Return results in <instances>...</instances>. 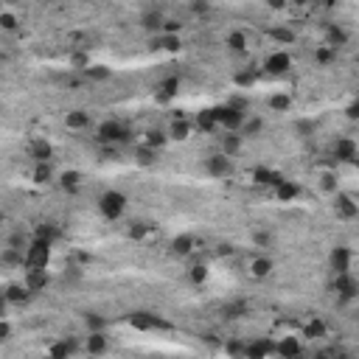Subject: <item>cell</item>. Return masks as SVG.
I'll use <instances>...</instances> for the list:
<instances>
[{
    "label": "cell",
    "mask_w": 359,
    "mask_h": 359,
    "mask_svg": "<svg viewBox=\"0 0 359 359\" xmlns=\"http://www.w3.org/2000/svg\"><path fill=\"white\" fill-rule=\"evenodd\" d=\"M0 26L6 28V31H11V28L17 26V23H14V17H11L9 11H3V14H0Z\"/></svg>",
    "instance_id": "47"
},
{
    "label": "cell",
    "mask_w": 359,
    "mask_h": 359,
    "mask_svg": "<svg viewBox=\"0 0 359 359\" xmlns=\"http://www.w3.org/2000/svg\"><path fill=\"white\" fill-rule=\"evenodd\" d=\"M278 354L280 359H298L300 357V345L295 337H286V340H280L278 342Z\"/></svg>",
    "instance_id": "14"
},
{
    "label": "cell",
    "mask_w": 359,
    "mask_h": 359,
    "mask_svg": "<svg viewBox=\"0 0 359 359\" xmlns=\"http://www.w3.org/2000/svg\"><path fill=\"white\" fill-rule=\"evenodd\" d=\"M6 300H9V303H26L28 289L26 286H9V289H6Z\"/></svg>",
    "instance_id": "30"
},
{
    "label": "cell",
    "mask_w": 359,
    "mask_h": 359,
    "mask_svg": "<svg viewBox=\"0 0 359 359\" xmlns=\"http://www.w3.org/2000/svg\"><path fill=\"white\" fill-rule=\"evenodd\" d=\"M70 62H73L76 68H84V70L90 68V59H87V56H84V53H73V59H70Z\"/></svg>",
    "instance_id": "48"
},
{
    "label": "cell",
    "mask_w": 359,
    "mask_h": 359,
    "mask_svg": "<svg viewBox=\"0 0 359 359\" xmlns=\"http://www.w3.org/2000/svg\"><path fill=\"white\" fill-rule=\"evenodd\" d=\"M334 289L340 292L342 298H354V295L359 292V286L348 278V275H337V280H334Z\"/></svg>",
    "instance_id": "16"
},
{
    "label": "cell",
    "mask_w": 359,
    "mask_h": 359,
    "mask_svg": "<svg viewBox=\"0 0 359 359\" xmlns=\"http://www.w3.org/2000/svg\"><path fill=\"white\" fill-rule=\"evenodd\" d=\"M275 194H278V199H295V197H298L300 194V188H298V183H292V180H286V183L283 185H278V188H275Z\"/></svg>",
    "instance_id": "23"
},
{
    "label": "cell",
    "mask_w": 359,
    "mask_h": 359,
    "mask_svg": "<svg viewBox=\"0 0 359 359\" xmlns=\"http://www.w3.org/2000/svg\"><path fill=\"white\" fill-rule=\"evenodd\" d=\"M143 26L149 28V31H160V28H163V17H160L158 11H152V14L143 17Z\"/></svg>",
    "instance_id": "36"
},
{
    "label": "cell",
    "mask_w": 359,
    "mask_h": 359,
    "mask_svg": "<svg viewBox=\"0 0 359 359\" xmlns=\"http://www.w3.org/2000/svg\"><path fill=\"white\" fill-rule=\"evenodd\" d=\"M270 34H272V40H278V42H295V31H292V28H272Z\"/></svg>",
    "instance_id": "33"
},
{
    "label": "cell",
    "mask_w": 359,
    "mask_h": 359,
    "mask_svg": "<svg viewBox=\"0 0 359 359\" xmlns=\"http://www.w3.org/2000/svg\"><path fill=\"white\" fill-rule=\"evenodd\" d=\"M197 126H199L202 132H213L219 123H216V118H213V110H202L199 115H197Z\"/></svg>",
    "instance_id": "19"
},
{
    "label": "cell",
    "mask_w": 359,
    "mask_h": 359,
    "mask_svg": "<svg viewBox=\"0 0 359 359\" xmlns=\"http://www.w3.org/2000/svg\"><path fill=\"white\" fill-rule=\"evenodd\" d=\"M87 79H110V70L101 68V65H96V68H87Z\"/></svg>",
    "instance_id": "42"
},
{
    "label": "cell",
    "mask_w": 359,
    "mask_h": 359,
    "mask_svg": "<svg viewBox=\"0 0 359 359\" xmlns=\"http://www.w3.org/2000/svg\"><path fill=\"white\" fill-rule=\"evenodd\" d=\"M205 278H208V270H205V267H199V264L191 267V280H194V283H202Z\"/></svg>",
    "instance_id": "46"
},
{
    "label": "cell",
    "mask_w": 359,
    "mask_h": 359,
    "mask_svg": "<svg viewBox=\"0 0 359 359\" xmlns=\"http://www.w3.org/2000/svg\"><path fill=\"white\" fill-rule=\"evenodd\" d=\"M34 177H37V183H48V180H51V168L45 166V163H40L37 171H34Z\"/></svg>",
    "instance_id": "45"
},
{
    "label": "cell",
    "mask_w": 359,
    "mask_h": 359,
    "mask_svg": "<svg viewBox=\"0 0 359 359\" xmlns=\"http://www.w3.org/2000/svg\"><path fill=\"white\" fill-rule=\"evenodd\" d=\"M171 250H174L177 255H188L194 250V239L191 236H177L174 244H171Z\"/></svg>",
    "instance_id": "27"
},
{
    "label": "cell",
    "mask_w": 359,
    "mask_h": 359,
    "mask_svg": "<svg viewBox=\"0 0 359 359\" xmlns=\"http://www.w3.org/2000/svg\"><path fill=\"white\" fill-rule=\"evenodd\" d=\"M48 286V275L45 270H34V272H26V289L28 292H40Z\"/></svg>",
    "instance_id": "13"
},
{
    "label": "cell",
    "mask_w": 359,
    "mask_h": 359,
    "mask_svg": "<svg viewBox=\"0 0 359 359\" xmlns=\"http://www.w3.org/2000/svg\"><path fill=\"white\" fill-rule=\"evenodd\" d=\"M357 65H359V56H357Z\"/></svg>",
    "instance_id": "58"
},
{
    "label": "cell",
    "mask_w": 359,
    "mask_h": 359,
    "mask_svg": "<svg viewBox=\"0 0 359 359\" xmlns=\"http://www.w3.org/2000/svg\"><path fill=\"white\" fill-rule=\"evenodd\" d=\"M98 205H101V213H104L107 219H118L123 213V208H126V197L118 191H107Z\"/></svg>",
    "instance_id": "2"
},
{
    "label": "cell",
    "mask_w": 359,
    "mask_h": 359,
    "mask_svg": "<svg viewBox=\"0 0 359 359\" xmlns=\"http://www.w3.org/2000/svg\"><path fill=\"white\" fill-rule=\"evenodd\" d=\"M48 255H51V244H45V241H34V244L26 250V272H34V270H45V264H48Z\"/></svg>",
    "instance_id": "1"
},
{
    "label": "cell",
    "mask_w": 359,
    "mask_h": 359,
    "mask_svg": "<svg viewBox=\"0 0 359 359\" xmlns=\"http://www.w3.org/2000/svg\"><path fill=\"white\" fill-rule=\"evenodd\" d=\"M53 239H56V228H53V225H40V228H37V241L51 244Z\"/></svg>",
    "instance_id": "32"
},
{
    "label": "cell",
    "mask_w": 359,
    "mask_h": 359,
    "mask_svg": "<svg viewBox=\"0 0 359 359\" xmlns=\"http://www.w3.org/2000/svg\"><path fill=\"white\" fill-rule=\"evenodd\" d=\"M334 158L337 160H357V143L348 138H340L334 143Z\"/></svg>",
    "instance_id": "12"
},
{
    "label": "cell",
    "mask_w": 359,
    "mask_h": 359,
    "mask_svg": "<svg viewBox=\"0 0 359 359\" xmlns=\"http://www.w3.org/2000/svg\"><path fill=\"white\" fill-rule=\"evenodd\" d=\"M323 188L325 191H337V180H334V174H323Z\"/></svg>",
    "instance_id": "51"
},
{
    "label": "cell",
    "mask_w": 359,
    "mask_h": 359,
    "mask_svg": "<svg viewBox=\"0 0 359 359\" xmlns=\"http://www.w3.org/2000/svg\"><path fill=\"white\" fill-rule=\"evenodd\" d=\"M334 210H337V216H342V219H354L359 213V205L351 197H345V194H340L337 197V202H334Z\"/></svg>",
    "instance_id": "11"
},
{
    "label": "cell",
    "mask_w": 359,
    "mask_h": 359,
    "mask_svg": "<svg viewBox=\"0 0 359 359\" xmlns=\"http://www.w3.org/2000/svg\"><path fill=\"white\" fill-rule=\"evenodd\" d=\"M325 334V325L320 323V320H312V323L306 325V337H312V340H317V337H323Z\"/></svg>",
    "instance_id": "37"
},
{
    "label": "cell",
    "mask_w": 359,
    "mask_h": 359,
    "mask_svg": "<svg viewBox=\"0 0 359 359\" xmlns=\"http://www.w3.org/2000/svg\"><path fill=\"white\" fill-rule=\"evenodd\" d=\"M253 180L258 185H272V188H278V185L286 183V177L278 174V171H272V168H255V171H253Z\"/></svg>",
    "instance_id": "8"
},
{
    "label": "cell",
    "mask_w": 359,
    "mask_h": 359,
    "mask_svg": "<svg viewBox=\"0 0 359 359\" xmlns=\"http://www.w3.org/2000/svg\"><path fill=\"white\" fill-rule=\"evenodd\" d=\"M98 140H104V143H113V140H126V132L118 126L115 121H107L98 126Z\"/></svg>",
    "instance_id": "10"
},
{
    "label": "cell",
    "mask_w": 359,
    "mask_h": 359,
    "mask_svg": "<svg viewBox=\"0 0 359 359\" xmlns=\"http://www.w3.org/2000/svg\"><path fill=\"white\" fill-rule=\"evenodd\" d=\"M275 351H278V345H275V342H270V340H258V342H253V345H247L244 359H267L270 354H275Z\"/></svg>",
    "instance_id": "6"
},
{
    "label": "cell",
    "mask_w": 359,
    "mask_h": 359,
    "mask_svg": "<svg viewBox=\"0 0 359 359\" xmlns=\"http://www.w3.org/2000/svg\"><path fill=\"white\" fill-rule=\"evenodd\" d=\"M312 129H315V123H312V121H300L298 123V132H303V135H306V132H312Z\"/></svg>",
    "instance_id": "54"
},
{
    "label": "cell",
    "mask_w": 359,
    "mask_h": 359,
    "mask_svg": "<svg viewBox=\"0 0 359 359\" xmlns=\"http://www.w3.org/2000/svg\"><path fill=\"white\" fill-rule=\"evenodd\" d=\"M166 143V135L160 129H149V135H146V146H152V149H158V146H163Z\"/></svg>",
    "instance_id": "35"
},
{
    "label": "cell",
    "mask_w": 359,
    "mask_h": 359,
    "mask_svg": "<svg viewBox=\"0 0 359 359\" xmlns=\"http://www.w3.org/2000/svg\"><path fill=\"white\" fill-rule=\"evenodd\" d=\"M239 146H241V140L236 138V135H222V155H236Z\"/></svg>",
    "instance_id": "28"
},
{
    "label": "cell",
    "mask_w": 359,
    "mask_h": 359,
    "mask_svg": "<svg viewBox=\"0 0 359 359\" xmlns=\"http://www.w3.org/2000/svg\"><path fill=\"white\" fill-rule=\"evenodd\" d=\"M236 84H241V87H250V84H253V76H250V73H239V76H236Z\"/></svg>",
    "instance_id": "52"
},
{
    "label": "cell",
    "mask_w": 359,
    "mask_h": 359,
    "mask_svg": "<svg viewBox=\"0 0 359 359\" xmlns=\"http://www.w3.org/2000/svg\"><path fill=\"white\" fill-rule=\"evenodd\" d=\"M255 244H261V247L272 244V236H270V233H258V236H255Z\"/></svg>",
    "instance_id": "53"
},
{
    "label": "cell",
    "mask_w": 359,
    "mask_h": 359,
    "mask_svg": "<svg viewBox=\"0 0 359 359\" xmlns=\"http://www.w3.org/2000/svg\"><path fill=\"white\" fill-rule=\"evenodd\" d=\"M250 272H253L255 278H267V275L272 272V261L270 258H255L253 267H250Z\"/></svg>",
    "instance_id": "26"
},
{
    "label": "cell",
    "mask_w": 359,
    "mask_h": 359,
    "mask_svg": "<svg viewBox=\"0 0 359 359\" xmlns=\"http://www.w3.org/2000/svg\"><path fill=\"white\" fill-rule=\"evenodd\" d=\"M135 160H138V166H152L158 160V152L152 146H140V149H135Z\"/></svg>",
    "instance_id": "22"
},
{
    "label": "cell",
    "mask_w": 359,
    "mask_h": 359,
    "mask_svg": "<svg viewBox=\"0 0 359 359\" xmlns=\"http://www.w3.org/2000/svg\"><path fill=\"white\" fill-rule=\"evenodd\" d=\"M65 123H68V129H87L90 126V115L81 113V110H73V113L65 115Z\"/></svg>",
    "instance_id": "15"
},
{
    "label": "cell",
    "mask_w": 359,
    "mask_h": 359,
    "mask_svg": "<svg viewBox=\"0 0 359 359\" xmlns=\"http://www.w3.org/2000/svg\"><path fill=\"white\" fill-rule=\"evenodd\" d=\"M205 168H208L213 177H228L230 171H233V163H230L228 155H210V158L205 160Z\"/></svg>",
    "instance_id": "4"
},
{
    "label": "cell",
    "mask_w": 359,
    "mask_h": 359,
    "mask_svg": "<svg viewBox=\"0 0 359 359\" xmlns=\"http://www.w3.org/2000/svg\"><path fill=\"white\" fill-rule=\"evenodd\" d=\"M146 233H149V225H143V222H132L129 225V236L132 239H143Z\"/></svg>",
    "instance_id": "39"
},
{
    "label": "cell",
    "mask_w": 359,
    "mask_h": 359,
    "mask_svg": "<svg viewBox=\"0 0 359 359\" xmlns=\"http://www.w3.org/2000/svg\"><path fill=\"white\" fill-rule=\"evenodd\" d=\"M194 11L199 14V11H208V3H194Z\"/></svg>",
    "instance_id": "56"
},
{
    "label": "cell",
    "mask_w": 359,
    "mask_h": 359,
    "mask_svg": "<svg viewBox=\"0 0 359 359\" xmlns=\"http://www.w3.org/2000/svg\"><path fill=\"white\" fill-rule=\"evenodd\" d=\"M228 48H230V51H236V53H241V51L247 48V37L241 34V31L230 34V37H228Z\"/></svg>",
    "instance_id": "31"
},
{
    "label": "cell",
    "mask_w": 359,
    "mask_h": 359,
    "mask_svg": "<svg viewBox=\"0 0 359 359\" xmlns=\"http://www.w3.org/2000/svg\"><path fill=\"white\" fill-rule=\"evenodd\" d=\"M213 118H216V123H219V126H225V129H239V126L244 123V113L233 110L230 104L213 107Z\"/></svg>",
    "instance_id": "3"
},
{
    "label": "cell",
    "mask_w": 359,
    "mask_h": 359,
    "mask_svg": "<svg viewBox=\"0 0 359 359\" xmlns=\"http://www.w3.org/2000/svg\"><path fill=\"white\" fill-rule=\"evenodd\" d=\"M264 68L270 70V73H286V70L292 68V59H289V53H283V51H275L267 56V62H264Z\"/></svg>",
    "instance_id": "5"
},
{
    "label": "cell",
    "mask_w": 359,
    "mask_h": 359,
    "mask_svg": "<svg viewBox=\"0 0 359 359\" xmlns=\"http://www.w3.org/2000/svg\"><path fill=\"white\" fill-rule=\"evenodd\" d=\"M53 155L51 143H45V140H34V146H31V158L37 160V163H48Z\"/></svg>",
    "instance_id": "18"
},
{
    "label": "cell",
    "mask_w": 359,
    "mask_h": 359,
    "mask_svg": "<svg viewBox=\"0 0 359 359\" xmlns=\"http://www.w3.org/2000/svg\"><path fill=\"white\" fill-rule=\"evenodd\" d=\"M345 42H348V34H345L340 26H328V48H334V51H337V48H340V45H345Z\"/></svg>",
    "instance_id": "20"
},
{
    "label": "cell",
    "mask_w": 359,
    "mask_h": 359,
    "mask_svg": "<svg viewBox=\"0 0 359 359\" xmlns=\"http://www.w3.org/2000/svg\"><path fill=\"white\" fill-rule=\"evenodd\" d=\"M160 98H163V101H166V98H171V96H177V90H180V79H174V76H171V79H166V81H160Z\"/></svg>",
    "instance_id": "25"
},
{
    "label": "cell",
    "mask_w": 359,
    "mask_h": 359,
    "mask_svg": "<svg viewBox=\"0 0 359 359\" xmlns=\"http://www.w3.org/2000/svg\"><path fill=\"white\" fill-rule=\"evenodd\" d=\"M334 359H348V357H342V354H337V357H334Z\"/></svg>",
    "instance_id": "57"
},
{
    "label": "cell",
    "mask_w": 359,
    "mask_h": 359,
    "mask_svg": "<svg viewBox=\"0 0 359 359\" xmlns=\"http://www.w3.org/2000/svg\"><path fill=\"white\" fill-rule=\"evenodd\" d=\"M84 320H87L90 334H96V331H101V328H104V317H98V315H87Z\"/></svg>",
    "instance_id": "40"
},
{
    "label": "cell",
    "mask_w": 359,
    "mask_h": 359,
    "mask_svg": "<svg viewBox=\"0 0 359 359\" xmlns=\"http://www.w3.org/2000/svg\"><path fill=\"white\" fill-rule=\"evenodd\" d=\"M315 59H317V62H323V65H325V62H331V59H334V48H328V45H325V48H317Z\"/></svg>",
    "instance_id": "44"
},
{
    "label": "cell",
    "mask_w": 359,
    "mask_h": 359,
    "mask_svg": "<svg viewBox=\"0 0 359 359\" xmlns=\"http://www.w3.org/2000/svg\"><path fill=\"white\" fill-rule=\"evenodd\" d=\"M331 267H334L337 275H348V267H351L348 247H334V250H331Z\"/></svg>",
    "instance_id": "9"
},
{
    "label": "cell",
    "mask_w": 359,
    "mask_h": 359,
    "mask_svg": "<svg viewBox=\"0 0 359 359\" xmlns=\"http://www.w3.org/2000/svg\"><path fill=\"white\" fill-rule=\"evenodd\" d=\"M180 26H183V23H177V20H166V23H163V31L171 37V34H177V31H180Z\"/></svg>",
    "instance_id": "49"
},
{
    "label": "cell",
    "mask_w": 359,
    "mask_h": 359,
    "mask_svg": "<svg viewBox=\"0 0 359 359\" xmlns=\"http://www.w3.org/2000/svg\"><path fill=\"white\" fill-rule=\"evenodd\" d=\"M188 132H191V126H188L185 121H174V123H171V138L185 140V138H188Z\"/></svg>",
    "instance_id": "34"
},
{
    "label": "cell",
    "mask_w": 359,
    "mask_h": 359,
    "mask_svg": "<svg viewBox=\"0 0 359 359\" xmlns=\"http://www.w3.org/2000/svg\"><path fill=\"white\" fill-rule=\"evenodd\" d=\"M222 315H225V320H239V317L247 315V303H228V306L222 309Z\"/></svg>",
    "instance_id": "24"
},
{
    "label": "cell",
    "mask_w": 359,
    "mask_h": 359,
    "mask_svg": "<svg viewBox=\"0 0 359 359\" xmlns=\"http://www.w3.org/2000/svg\"><path fill=\"white\" fill-rule=\"evenodd\" d=\"M129 323L135 325V328H140V331H149V328H163V320H158L155 315H149V312H135V315L129 317Z\"/></svg>",
    "instance_id": "7"
},
{
    "label": "cell",
    "mask_w": 359,
    "mask_h": 359,
    "mask_svg": "<svg viewBox=\"0 0 359 359\" xmlns=\"http://www.w3.org/2000/svg\"><path fill=\"white\" fill-rule=\"evenodd\" d=\"M0 337H3V340H9V323L0 325Z\"/></svg>",
    "instance_id": "55"
},
{
    "label": "cell",
    "mask_w": 359,
    "mask_h": 359,
    "mask_svg": "<svg viewBox=\"0 0 359 359\" xmlns=\"http://www.w3.org/2000/svg\"><path fill=\"white\" fill-rule=\"evenodd\" d=\"M70 354H73V342H70V340L53 342L51 348H48V357H51V359H70Z\"/></svg>",
    "instance_id": "17"
},
{
    "label": "cell",
    "mask_w": 359,
    "mask_h": 359,
    "mask_svg": "<svg viewBox=\"0 0 359 359\" xmlns=\"http://www.w3.org/2000/svg\"><path fill=\"white\" fill-rule=\"evenodd\" d=\"M258 132H261V121H258V118H250V121H244V135H250V138H253V135H258Z\"/></svg>",
    "instance_id": "43"
},
{
    "label": "cell",
    "mask_w": 359,
    "mask_h": 359,
    "mask_svg": "<svg viewBox=\"0 0 359 359\" xmlns=\"http://www.w3.org/2000/svg\"><path fill=\"white\" fill-rule=\"evenodd\" d=\"M292 107V96H270V110H275V113H286Z\"/></svg>",
    "instance_id": "29"
},
{
    "label": "cell",
    "mask_w": 359,
    "mask_h": 359,
    "mask_svg": "<svg viewBox=\"0 0 359 359\" xmlns=\"http://www.w3.org/2000/svg\"><path fill=\"white\" fill-rule=\"evenodd\" d=\"M79 180H81L79 171H65V174H62V185H65V188H76Z\"/></svg>",
    "instance_id": "38"
},
{
    "label": "cell",
    "mask_w": 359,
    "mask_h": 359,
    "mask_svg": "<svg viewBox=\"0 0 359 359\" xmlns=\"http://www.w3.org/2000/svg\"><path fill=\"white\" fill-rule=\"evenodd\" d=\"M160 48H168V51H177V48H180V42H177V37H163V40H160Z\"/></svg>",
    "instance_id": "50"
},
{
    "label": "cell",
    "mask_w": 359,
    "mask_h": 359,
    "mask_svg": "<svg viewBox=\"0 0 359 359\" xmlns=\"http://www.w3.org/2000/svg\"><path fill=\"white\" fill-rule=\"evenodd\" d=\"M87 351L90 354H104L107 351V337L101 331H96V334H90L87 337Z\"/></svg>",
    "instance_id": "21"
},
{
    "label": "cell",
    "mask_w": 359,
    "mask_h": 359,
    "mask_svg": "<svg viewBox=\"0 0 359 359\" xmlns=\"http://www.w3.org/2000/svg\"><path fill=\"white\" fill-rule=\"evenodd\" d=\"M228 354H230V357H236V359H244L247 345H244V342H228Z\"/></svg>",
    "instance_id": "41"
}]
</instances>
